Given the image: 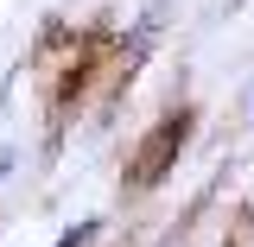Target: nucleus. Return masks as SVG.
Listing matches in <instances>:
<instances>
[{
	"instance_id": "f257e3e1",
	"label": "nucleus",
	"mask_w": 254,
	"mask_h": 247,
	"mask_svg": "<svg viewBox=\"0 0 254 247\" xmlns=\"http://www.w3.org/2000/svg\"><path fill=\"white\" fill-rule=\"evenodd\" d=\"M6 165H13V152H0V178H6Z\"/></svg>"
}]
</instances>
